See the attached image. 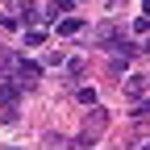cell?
Masks as SVG:
<instances>
[{"label":"cell","mask_w":150,"mask_h":150,"mask_svg":"<svg viewBox=\"0 0 150 150\" xmlns=\"http://www.w3.org/2000/svg\"><path fill=\"white\" fill-rule=\"evenodd\" d=\"M104 125H108V112H104V108H96V104H92V112H88V125H83V134H79V150H88L92 142H96Z\"/></svg>","instance_id":"1"},{"label":"cell","mask_w":150,"mask_h":150,"mask_svg":"<svg viewBox=\"0 0 150 150\" xmlns=\"http://www.w3.org/2000/svg\"><path fill=\"white\" fill-rule=\"evenodd\" d=\"M13 79L21 83V88H33L38 79H42V67H38V63H29V59H17V67H13Z\"/></svg>","instance_id":"2"},{"label":"cell","mask_w":150,"mask_h":150,"mask_svg":"<svg viewBox=\"0 0 150 150\" xmlns=\"http://www.w3.org/2000/svg\"><path fill=\"white\" fill-rule=\"evenodd\" d=\"M17 96H21V83L17 79H0V108H17Z\"/></svg>","instance_id":"3"},{"label":"cell","mask_w":150,"mask_h":150,"mask_svg":"<svg viewBox=\"0 0 150 150\" xmlns=\"http://www.w3.org/2000/svg\"><path fill=\"white\" fill-rule=\"evenodd\" d=\"M125 96H134V100L150 96V79H146V75H129V79H125Z\"/></svg>","instance_id":"4"},{"label":"cell","mask_w":150,"mask_h":150,"mask_svg":"<svg viewBox=\"0 0 150 150\" xmlns=\"http://www.w3.org/2000/svg\"><path fill=\"white\" fill-rule=\"evenodd\" d=\"M79 29H83V21H79V17H63V21H59V33H63V38L79 33Z\"/></svg>","instance_id":"5"},{"label":"cell","mask_w":150,"mask_h":150,"mask_svg":"<svg viewBox=\"0 0 150 150\" xmlns=\"http://www.w3.org/2000/svg\"><path fill=\"white\" fill-rule=\"evenodd\" d=\"M75 0H50V21H54V13H71Z\"/></svg>","instance_id":"6"},{"label":"cell","mask_w":150,"mask_h":150,"mask_svg":"<svg viewBox=\"0 0 150 150\" xmlns=\"http://www.w3.org/2000/svg\"><path fill=\"white\" fill-rule=\"evenodd\" d=\"M134 117H138V121H142V117H150V96H142V100L134 104Z\"/></svg>","instance_id":"7"},{"label":"cell","mask_w":150,"mask_h":150,"mask_svg":"<svg viewBox=\"0 0 150 150\" xmlns=\"http://www.w3.org/2000/svg\"><path fill=\"white\" fill-rule=\"evenodd\" d=\"M42 42H46L42 29H29V33H25V46H42Z\"/></svg>","instance_id":"8"},{"label":"cell","mask_w":150,"mask_h":150,"mask_svg":"<svg viewBox=\"0 0 150 150\" xmlns=\"http://www.w3.org/2000/svg\"><path fill=\"white\" fill-rule=\"evenodd\" d=\"M75 96H79V104H96V92H92V88H79Z\"/></svg>","instance_id":"9"},{"label":"cell","mask_w":150,"mask_h":150,"mask_svg":"<svg viewBox=\"0 0 150 150\" xmlns=\"http://www.w3.org/2000/svg\"><path fill=\"white\" fill-rule=\"evenodd\" d=\"M67 71H71V75H75V79H79V75H83V71H88V67H83V59H71V63H67Z\"/></svg>","instance_id":"10"},{"label":"cell","mask_w":150,"mask_h":150,"mask_svg":"<svg viewBox=\"0 0 150 150\" xmlns=\"http://www.w3.org/2000/svg\"><path fill=\"white\" fill-rule=\"evenodd\" d=\"M63 63V50H46V67H59Z\"/></svg>","instance_id":"11"},{"label":"cell","mask_w":150,"mask_h":150,"mask_svg":"<svg viewBox=\"0 0 150 150\" xmlns=\"http://www.w3.org/2000/svg\"><path fill=\"white\" fill-rule=\"evenodd\" d=\"M8 67H17V59H13L8 50H0V71H8Z\"/></svg>","instance_id":"12"},{"label":"cell","mask_w":150,"mask_h":150,"mask_svg":"<svg viewBox=\"0 0 150 150\" xmlns=\"http://www.w3.org/2000/svg\"><path fill=\"white\" fill-rule=\"evenodd\" d=\"M4 150H21V146H4Z\"/></svg>","instance_id":"13"},{"label":"cell","mask_w":150,"mask_h":150,"mask_svg":"<svg viewBox=\"0 0 150 150\" xmlns=\"http://www.w3.org/2000/svg\"><path fill=\"white\" fill-rule=\"evenodd\" d=\"M146 13H150V0H146Z\"/></svg>","instance_id":"14"},{"label":"cell","mask_w":150,"mask_h":150,"mask_svg":"<svg viewBox=\"0 0 150 150\" xmlns=\"http://www.w3.org/2000/svg\"><path fill=\"white\" fill-rule=\"evenodd\" d=\"M13 4H17V0H13Z\"/></svg>","instance_id":"15"}]
</instances>
